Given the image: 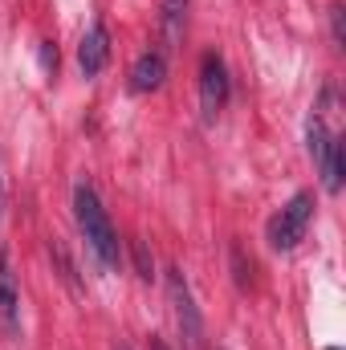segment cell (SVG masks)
I'll return each instance as SVG.
<instances>
[{
	"label": "cell",
	"instance_id": "obj_5",
	"mask_svg": "<svg viewBox=\"0 0 346 350\" xmlns=\"http://www.w3.org/2000/svg\"><path fill=\"white\" fill-rule=\"evenodd\" d=\"M228 66L220 53H204L200 57V106H204V118H216L228 102Z\"/></svg>",
	"mask_w": 346,
	"mask_h": 350
},
{
	"label": "cell",
	"instance_id": "obj_6",
	"mask_svg": "<svg viewBox=\"0 0 346 350\" xmlns=\"http://www.w3.org/2000/svg\"><path fill=\"white\" fill-rule=\"evenodd\" d=\"M0 330L8 342H21V285L4 249H0Z\"/></svg>",
	"mask_w": 346,
	"mask_h": 350
},
{
	"label": "cell",
	"instance_id": "obj_13",
	"mask_svg": "<svg viewBox=\"0 0 346 350\" xmlns=\"http://www.w3.org/2000/svg\"><path fill=\"white\" fill-rule=\"evenodd\" d=\"M122 350H127V347H122Z\"/></svg>",
	"mask_w": 346,
	"mask_h": 350
},
{
	"label": "cell",
	"instance_id": "obj_7",
	"mask_svg": "<svg viewBox=\"0 0 346 350\" xmlns=\"http://www.w3.org/2000/svg\"><path fill=\"white\" fill-rule=\"evenodd\" d=\"M106 62H110V33L102 21H94L78 45V70H82V78H98L106 70Z\"/></svg>",
	"mask_w": 346,
	"mask_h": 350
},
{
	"label": "cell",
	"instance_id": "obj_8",
	"mask_svg": "<svg viewBox=\"0 0 346 350\" xmlns=\"http://www.w3.org/2000/svg\"><path fill=\"white\" fill-rule=\"evenodd\" d=\"M163 82H168V57H163L159 49L143 53V57L131 66V90H139V94H155Z\"/></svg>",
	"mask_w": 346,
	"mask_h": 350
},
{
	"label": "cell",
	"instance_id": "obj_11",
	"mask_svg": "<svg viewBox=\"0 0 346 350\" xmlns=\"http://www.w3.org/2000/svg\"><path fill=\"white\" fill-rule=\"evenodd\" d=\"M147 350H172V347H168V338H159V334H151V338H147Z\"/></svg>",
	"mask_w": 346,
	"mask_h": 350
},
{
	"label": "cell",
	"instance_id": "obj_4",
	"mask_svg": "<svg viewBox=\"0 0 346 350\" xmlns=\"http://www.w3.org/2000/svg\"><path fill=\"white\" fill-rule=\"evenodd\" d=\"M168 301H172L175 326H179L183 342H187V347H200V342H204V318H200V306H196L191 285H187V277H183L179 265L168 269Z\"/></svg>",
	"mask_w": 346,
	"mask_h": 350
},
{
	"label": "cell",
	"instance_id": "obj_1",
	"mask_svg": "<svg viewBox=\"0 0 346 350\" xmlns=\"http://www.w3.org/2000/svg\"><path fill=\"white\" fill-rule=\"evenodd\" d=\"M74 216H78V232L86 241L90 257L102 269H118V261H122L118 232H114V224H110V216H106V208H102V200L90 183L74 187Z\"/></svg>",
	"mask_w": 346,
	"mask_h": 350
},
{
	"label": "cell",
	"instance_id": "obj_10",
	"mask_svg": "<svg viewBox=\"0 0 346 350\" xmlns=\"http://www.w3.org/2000/svg\"><path fill=\"white\" fill-rule=\"evenodd\" d=\"M135 261H139V277H147V281H151V277H155V273H151V257H147V245H135Z\"/></svg>",
	"mask_w": 346,
	"mask_h": 350
},
{
	"label": "cell",
	"instance_id": "obj_12",
	"mask_svg": "<svg viewBox=\"0 0 346 350\" xmlns=\"http://www.w3.org/2000/svg\"><path fill=\"white\" fill-rule=\"evenodd\" d=\"M0 208H4V175H0Z\"/></svg>",
	"mask_w": 346,
	"mask_h": 350
},
{
	"label": "cell",
	"instance_id": "obj_9",
	"mask_svg": "<svg viewBox=\"0 0 346 350\" xmlns=\"http://www.w3.org/2000/svg\"><path fill=\"white\" fill-rule=\"evenodd\" d=\"M183 21H187V0H163V41H168V49L183 37Z\"/></svg>",
	"mask_w": 346,
	"mask_h": 350
},
{
	"label": "cell",
	"instance_id": "obj_2",
	"mask_svg": "<svg viewBox=\"0 0 346 350\" xmlns=\"http://www.w3.org/2000/svg\"><path fill=\"white\" fill-rule=\"evenodd\" d=\"M306 147H310V159H314V167L322 175V187L330 196H338L343 179H346V155H343L338 131H330V122H326L322 110H314L310 122H306Z\"/></svg>",
	"mask_w": 346,
	"mask_h": 350
},
{
	"label": "cell",
	"instance_id": "obj_3",
	"mask_svg": "<svg viewBox=\"0 0 346 350\" xmlns=\"http://www.w3.org/2000/svg\"><path fill=\"white\" fill-rule=\"evenodd\" d=\"M310 220H314V196H310V191H297V196L269 220V245H273L277 253L297 249V245L306 241Z\"/></svg>",
	"mask_w": 346,
	"mask_h": 350
}]
</instances>
